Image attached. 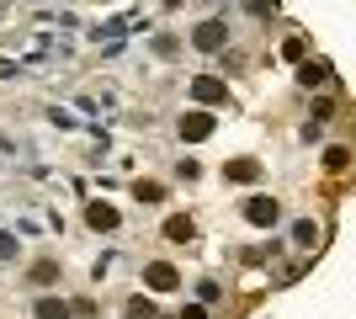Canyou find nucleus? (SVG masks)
I'll use <instances>...</instances> for the list:
<instances>
[{"mask_svg":"<svg viewBox=\"0 0 356 319\" xmlns=\"http://www.w3.org/2000/svg\"><path fill=\"white\" fill-rule=\"evenodd\" d=\"M245 218H250L255 229H266V224H277V218H282V208H277L271 197H250V202H245Z\"/></svg>","mask_w":356,"mask_h":319,"instance_id":"f257e3e1","label":"nucleus"},{"mask_svg":"<svg viewBox=\"0 0 356 319\" xmlns=\"http://www.w3.org/2000/svg\"><path fill=\"white\" fill-rule=\"evenodd\" d=\"M144 282H149V288H160V293H170V288H181V272H176V266H165V261H154V266H144Z\"/></svg>","mask_w":356,"mask_h":319,"instance_id":"f03ea898","label":"nucleus"},{"mask_svg":"<svg viewBox=\"0 0 356 319\" xmlns=\"http://www.w3.org/2000/svg\"><path fill=\"white\" fill-rule=\"evenodd\" d=\"M223 38H229V27H223V22H202L192 43L202 48V54H218V48H223Z\"/></svg>","mask_w":356,"mask_h":319,"instance_id":"7ed1b4c3","label":"nucleus"},{"mask_svg":"<svg viewBox=\"0 0 356 319\" xmlns=\"http://www.w3.org/2000/svg\"><path fill=\"white\" fill-rule=\"evenodd\" d=\"M208 133H213L208 112H186V117H181V138H208Z\"/></svg>","mask_w":356,"mask_h":319,"instance_id":"20e7f679","label":"nucleus"},{"mask_svg":"<svg viewBox=\"0 0 356 319\" xmlns=\"http://www.w3.org/2000/svg\"><path fill=\"white\" fill-rule=\"evenodd\" d=\"M192 96H197V101H223V96H229V85H223V80H208V75H202V80L192 85Z\"/></svg>","mask_w":356,"mask_h":319,"instance_id":"39448f33","label":"nucleus"},{"mask_svg":"<svg viewBox=\"0 0 356 319\" xmlns=\"http://www.w3.org/2000/svg\"><path fill=\"white\" fill-rule=\"evenodd\" d=\"M86 224L90 229H118V213L102 208V202H90V208H86Z\"/></svg>","mask_w":356,"mask_h":319,"instance_id":"423d86ee","label":"nucleus"},{"mask_svg":"<svg viewBox=\"0 0 356 319\" xmlns=\"http://www.w3.org/2000/svg\"><path fill=\"white\" fill-rule=\"evenodd\" d=\"M223 176H229V181H255L261 165H255V160H234V165H223Z\"/></svg>","mask_w":356,"mask_h":319,"instance_id":"0eeeda50","label":"nucleus"},{"mask_svg":"<svg viewBox=\"0 0 356 319\" xmlns=\"http://www.w3.org/2000/svg\"><path fill=\"white\" fill-rule=\"evenodd\" d=\"M346 165H351V149H346V144H335V149L325 154V170H335V176H341Z\"/></svg>","mask_w":356,"mask_h":319,"instance_id":"6e6552de","label":"nucleus"},{"mask_svg":"<svg viewBox=\"0 0 356 319\" xmlns=\"http://www.w3.org/2000/svg\"><path fill=\"white\" fill-rule=\"evenodd\" d=\"M38 319H70V304H59V298H43V304H38Z\"/></svg>","mask_w":356,"mask_h":319,"instance_id":"1a4fd4ad","label":"nucleus"},{"mask_svg":"<svg viewBox=\"0 0 356 319\" xmlns=\"http://www.w3.org/2000/svg\"><path fill=\"white\" fill-rule=\"evenodd\" d=\"M298 80H303V85H325V80H330V64H303V75H298Z\"/></svg>","mask_w":356,"mask_h":319,"instance_id":"9d476101","label":"nucleus"},{"mask_svg":"<svg viewBox=\"0 0 356 319\" xmlns=\"http://www.w3.org/2000/svg\"><path fill=\"white\" fill-rule=\"evenodd\" d=\"M165 234H170V240H192V224H186V218H170V224H165Z\"/></svg>","mask_w":356,"mask_h":319,"instance_id":"9b49d317","label":"nucleus"},{"mask_svg":"<svg viewBox=\"0 0 356 319\" xmlns=\"http://www.w3.org/2000/svg\"><path fill=\"white\" fill-rule=\"evenodd\" d=\"M165 192H160V181H138V202H160Z\"/></svg>","mask_w":356,"mask_h":319,"instance_id":"f8f14e48","label":"nucleus"},{"mask_svg":"<svg viewBox=\"0 0 356 319\" xmlns=\"http://www.w3.org/2000/svg\"><path fill=\"white\" fill-rule=\"evenodd\" d=\"M16 256V240H11V234H0V261H11Z\"/></svg>","mask_w":356,"mask_h":319,"instance_id":"ddd939ff","label":"nucleus"}]
</instances>
